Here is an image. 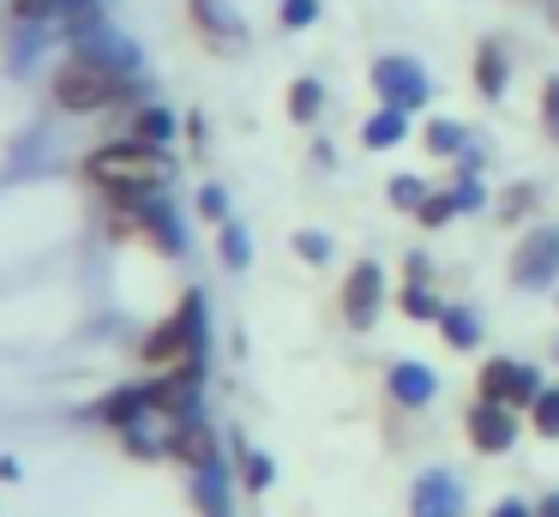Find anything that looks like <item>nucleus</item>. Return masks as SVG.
Instances as JSON below:
<instances>
[{
	"label": "nucleus",
	"instance_id": "dca6fc26",
	"mask_svg": "<svg viewBox=\"0 0 559 517\" xmlns=\"http://www.w3.org/2000/svg\"><path fill=\"white\" fill-rule=\"evenodd\" d=\"M133 139L169 144L175 139V115H169V108H139V115H133Z\"/></svg>",
	"mask_w": 559,
	"mask_h": 517
},
{
	"label": "nucleus",
	"instance_id": "f257e3e1",
	"mask_svg": "<svg viewBox=\"0 0 559 517\" xmlns=\"http://www.w3.org/2000/svg\"><path fill=\"white\" fill-rule=\"evenodd\" d=\"M85 180L103 187L115 204L127 199H151L157 187L175 180V156L163 144H145V139H115V144H97L85 156Z\"/></svg>",
	"mask_w": 559,
	"mask_h": 517
},
{
	"label": "nucleus",
	"instance_id": "20e7f679",
	"mask_svg": "<svg viewBox=\"0 0 559 517\" xmlns=\"http://www.w3.org/2000/svg\"><path fill=\"white\" fill-rule=\"evenodd\" d=\"M373 91L385 108H421L427 103V72L409 55H379L373 60Z\"/></svg>",
	"mask_w": 559,
	"mask_h": 517
},
{
	"label": "nucleus",
	"instance_id": "9b49d317",
	"mask_svg": "<svg viewBox=\"0 0 559 517\" xmlns=\"http://www.w3.org/2000/svg\"><path fill=\"white\" fill-rule=\"evenodd\" d=\"M469 439H475V451H511V439H518V421H511V409L506 403H475L469 409Z\"/></svg>",
	"mask_w": 559,
	"mask_h": 517
},
{
	"label": "nucleus",
	"instance_id": "2f4dec72",
	"mask_svg": "<svg viewBox=\"0 0 559 517\" xmlns=\"http://www.w3.org/2000/svg\"><path fill=\"white\" fill-rule=\"evenodd\" d=\"M493 517H535V512H530L523 500H499V505H493Z\"/></svg>",
	"mask_w": 559,
	"mask_h": 517
},
{
	"label": "nucleus",
	"instance_id": "412c9836",
	"mask_svg": "<svg viewBox=\"0 0 559 517\" xmlns=\"http://www.w3.org/2000/svg\"><path fill=\"white\" fill-rule=\"evenodd\" d=\"M530 415H535V433L559 439V385H542V397L530 403Z\"/></svg>",
	"mask_w": 559,
	"mask_h": 517
},
{
	"label": "nucleus",
	"instance_id": "cd10ccee",
	"mask_svg": "<svg viewBox=\"0 0 559 517\" xmlns=\"http://www.w3.org/2000/svg\"><path fill=\"white\" fill-rule=\"evenodd\" d=\"M319 19V0H283V24L289 31H301V24H313Z\"/></svg>",
	"mask_w": 559,
	"mask_h": 517
},
{
	"label": "nucleus",
	"instance_id": "b1692460",
	"mask_svg": "<svg viewBox=\"0 0 559 517\" xmlns=\"http://www.w3.org/2000/svg\"><path fill=\"white\" fill-rule=\"evenodd\" d=\"M403 313H409V319H439V313H445V301L427 295V283H409V289H403Z\"/></svg>",
	"mask_w": 559,
	"mask_h": 517
},
{
	"label": "nucleus",
	"instance_id": "2eb2a0df",
	"mask_svg": "<svg viewBox=\"0 0 559 517\" xmlns=\"http://www.w3.org/2000/svg\"><path fill=\"white\" fill-rule=\"evenodd\" d=\"M361 139H367V151H391V144H403L409 139V108H379V115L361 127Z\"/></svg>",
	"mask_w": 559,
	"mask_h": 517
},
{
	"label": "nucleus",
	"instance_id": "a878e982",
	"mask_svg": "<svg viewBox=\"0 0 559 517\" xmlns=\"http://www.w3.org/2000/svg\"><path fill=\"white\" fill-rule=\"evenodd\" d=\"M223 265H229V271H247V235L235 223H223Z\"/></svg>",
	"mask_w": 559,
	"mask_h": 517
},
{
	"label": "nucleus",
	"instance_id": "c85d7f7f",
	"mask_svg": "<svg viewBox=\"0 0 559 517\" xmlns=\"http://www.w3.org/2000/svg\"><path fill=\"white\" fill-rule=\"evenodd\" d=\"M295 247H301L313 265H325V259H331V235H319V228H307V235H295Z\"/></svg>",
	"mask_w": 559,
	"mask_h": 517
},
{
	"label": "nucleus",
	"instance_id": "ddd939ff",
	"mask_svg": "<svg viewBox=\"0 0 559 517\" xmlns=\"http://www.w3.org/2000/svg\"><path fill=\"white\" fill-rule=\"evenodd\" d=\"M433 391H439V379H433L427 361H397V367H391V397H397V403L421 409V403H433Z\"/></svg>",
	"mask_w": 559,
	"mask_h": 517
},
{
	"label": "nucleus",
	"instance_id": "7c9ffc66",
	"mask_svg": "<svg viewBox=\"0 0 559 517\" xmlns=\"http://www.w3.org/2000/svg\"><path fill=\"white\" fill-rule=\"evenodd\" d=\"M451 199H457V211H475V204H481V187L463 180V187H451Z\"/></svg>",
	"mask_w": 559,
	"mask_h": 517
},
{
	"label": "nucleus",
	"instance_id": "393cba45",
	"mask_svg": "<svg viewBox=\"0 0 559 517\" xmlns=\"http://www.w3.org/2000/svg\"><path fill=\"white\" fill-rule=\"evenodd\" d=\"M415 216H421L427 228H445L451 216H457V199H451V192H427V204H421Z\"/></svg>",
	"mask_w": 559,
	"mask_h": 517
},
{
	"label": "nucleus",
	"instance_id": "aec40b11",
	"mask_svg": "<svg viewBox=\"0 0 559 517\" xmlns=\"http://www.w3.org/2000/svg\"><path fill=\"white\" fill-rule=\"evenodd\" d=\"M463 139H469V132H463L457 120H433V127H427V151L433 156H463Z\"/></svg>",
	"mask_w": 559,
	"mask_h": 517
},
{
	"label": "nucleus",
	"instance_id": "0eeeda50",
	"mask_svg": "<svg viewBox=\"0 0 559 517\" xmlns=\"http://www.w3.org/2000/svg\"><path fill=\"white\" fill-rule=\"evenodd\" d=\"M379 301H385V271H379L373 259H361L349 271V283H343V313H349L355 331H367V325L379 319Z\"/></svg>",
	"mask_w": 559,
	"mask_h": 517
},
{
	"label": "nucleus",
	"instance_id": "423d86ee",
	"mask_svg": "<svg viewBox=\"0 0 559 517\" xmlns=\"http://www.w3.org/2000/svg\"><path fill=\"white\" fill-rule=\"evenodd\" d=\"M554 271H559V228H530L518 240V252H511V283L542 289V283H554Z\"/></svg>",
	"mask_w": 559,
	"mask_h": 517
},
{
	"label": "nucleus",
	"instance_id": "9d476101",
	"mask_svg": "<svg viewBox=\"0 0 559 517\" xmlns=\"http://www.w3.org/2000/svg\"><path fill=\"white\" fill-rule=\"evenodd\" d=\"M415 517H463V487L451 469H427L421 481H415Z\"/></svg>",
	"mask_w": 559,
	"mask_h": 517
},
{
	"label": "nucleus",
	"instance_id": "4be33fe9",
	"mask_svg": "<svg viewBox=\"0 0 559 517\" xmlns=\"http://www.w3.org/2000/svg\"><path fill=\"white\" fill-rule=\"evenodd\" d=\"M385 192H391V204H397V211H421L427 192H433V187H427V180H415V175H397Z\"/></svg>",
	"mask_w": 559,
	"mask_h": 517
},
{
	"label": "nucleus",
	"instance_id": "6e6552de",
	"mask_svg": "<svg viewBox=\"0 0 559 517\" xmlns=\"http://www.w3.org/2000/svg\"><path fill=\"white\" fill-rule=\"evenodd\" d=\"M151 409L169 421H187L199 409V367H169L151 379Z\"/></svg>",
	"mask_w": 559,
	"mask_h": 517
},
{
	"label": "nucleus",
	"instance_id": "5701e85b",
	"mask_svg": "<svg viewBox=\"0 0 559 517\" xmlns=\"http://www.w3.org/2000/svg\"><path fill=\"white\" fill-rule=\"evenodd\" d=\"M271 475H277V469H271V457L265 451H253V445H241V481L253 493H265L271 487Z\"/></svg>",
	"mask_w": 559,
	"mask_h": 517
},
{
	"label": "nucleus",
	"instance_id": "bb28decb",
	"mask_svg": "<svg viewBox=\"0 0 559 517\" xmlns=\"http://www.w3.org/2000/svg\"><path fill=\"white\" fill-rule=\"evenodd\" d=\"M199 216H205V223H229V199H223V187L199 192Z\"/></svg>",
	"mask_w": 559,
	"mask_h": 517
},
{
	"label": "nucleus",
	"instance_id": "f3484780",
	"mask_svg": "<svg viewBox=\"0 0 559 517\" xmlns=\"http://www.w3.org/2000/svg\"><path fill=\"white\" fill-rule=\"evenodd\" d=\"M319 108H325V84H319V79H295L289 84V115L295 120H319Z\"/></svg>",
	"mask_w": 559,
	"mask_h": 517
},
{
	"label": "nucleus",
	"instance_id": "4468645a",
	"mask_svg": "<svg viewBox=\"0 0 559 517\" xmlns=\"http://www.w3.org/2000/svg\"><path fill=\"white\" fill-rule=\"evenodd\" d=\"M187 7H193V24L199 31L211 36V43H241V19H235V12H223V0H187Z\"/></svg>",
	"mask_w": 559,
	"mask_h": 517
},
{
	"label": "nucleus",
	"instance_id": "f8f14e48",
	"mask_svg": "<svg viewBox=\"0 0 559 517\" xmlns=\"http://www.w3.org/2000/svg\"><path fill=\"white\" fill-rule=\"evenodd\" d=\"M145 415H151V385H115V391L97 403V421H103V427H115V433L139 427Z\"/></svg>",
	"mask_w": 559,
	"mask_h": 517
},
{
	"label": "nucleus",
	"instance_id": "1a4fd4ad",
	"mask_svg": "<svg viewBox=\"0 0 559 517\" xmlns=\"http://www.w3.org/2000/svg\"><path fill=\"white\" fill-rule=\"evenodd\" d=\"M169 457H181L187 469H199V475H211V469H217V433H211L199 415L175 421V433H169Z\"/></svg>",
	"mask_w": 559,
	"mask_h": 517
},
{
	"label": "nucleus",
	"instance_id": "a211bd4d",
	"mask_svg": "<svg viewBox=\"0 0 559 517\" xmlns=\"http://www.w3.org/2000/svg\"><path fill=\"white\" fill-rule=\"evenodd\" d=\"M475 84H481L487 96L506 91V55H499L493 43H481V55H475Z\"/></svg>",
	"mask_w": 559,
	"mask_h": 517
},
{
	"label": "nucleus",
	"instance_id": "f03ea898",
	"mask_svg": "<svg viewBox=\"0 0 559 517\" xmlns=\"http://www.w3.org/2000/svg\"><path fill=\"white\" fill-rule=\"evenodd\" d=\"M49 91H55V103H61L67 115H97V108L127 103V96H133V79H127V67L79 48L73 60H61V72H55Z\"/></svg>",
	"mask_w": 559,
	"mask_h": 517
},
{
	"label": "nucleus",
	"instance_id": "7ed1b4c3",
	"mask_svg": "<svg viewBox=\"0 0 559 517\" xmlns=\"http://www.w3.org/2000/svg\"><path fill=\"white\" fill-rule=\"evenodd\" d=\"M199 349H205V301L181 295V307L139 343V355H145V367L169 373V367H199Z\"/></svg>",
	"mask_w": 559,
	"mask_h": 517
},
{
	"label": "nucleus",
	"instance_id": "c756f323",
	"mask_svg": "<svg viewBox=\"0 0 559 517\" xmlns=\"http://www.w3.org/2000/svg\"><path fill=\"white\" fill-rule=\"evenodd\" d=\"M542 115H547V132L559 139V79H547V91H542Z\"/></svg>",
	"mask_w": 559,
	"mask_h": 517
},
{
	"label": "nucleus",
	"instance_id": "39448f33",
	"mask_svg": "<svg viewBox=\"0 0 559 517\" xmlns=\"http://www.w3.org/2000/svg\"><path fill=\"white\" fill-rule=\"evenodd\" d=\"M475 385H481L487 403H535V397H542V373L523 367V361H506V355L487 361V367L475 373Z\"/></svg>",
	"mask_w": 559,
	"mask_h": 517
},
{
	"label": "nucleus",
	"instance_id": "473e14b6",
	"mask_svg": "<svg viewBox=\"0 0 559 517\" xmlns=\"http://www.w3.org/2000/svg\"><path fill=\"white\" fill-rule=\"evenodd\" d=\"M535 517H559V493H547V500L535 505Z\"/></svg>",
	"mask_w": 559,
	"mask_h": 517
},
{
	"label": "nucleus",
	"instance_id": "6ab92c4d",
	"mask_svg": "<svg viewBox=\"0 0 559 517\" xmlns=\"http://www.w3.org/2000/svg\"><path fill=\"white\" fill-rule=\"evenodd\" d=\"M439 331H445L457 349H475V337H481V325H475V313H469V307H445V313H439Z\"/></svg>",
	"mask_w": 559,
	"mask_h": 517
}]
</instances>
